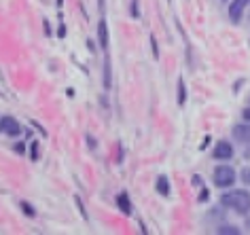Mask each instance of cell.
<instances>
[{"instance_id": "6da1fadb", "label": "cell", "mask_w": 250, "mask_h": 235, "mask_svg": "<svg viewBox=\"0 0 250 235\" xmlns=\"http://www.w3.org/2000/svg\"><path fill=\"white\" fill-rule=\"evenodd\" d=\"M221 203L225 208L233 210L235 214H248L250 212V193L248 191H229L221 197Z\"/></svg>"}, {"instance_id": "7a4b0ae2", "label": "cell", "mask_w": 250, "mask_h": 235, "mask_svg": "<svg viewBox=\"0 0 250 235\" xmlns=\"http://www.w3.org/2000/svg\"><path fill=\"white\" fill-rule=\"evenodd\" d=\"M212 180L218 189H227V187H233L235 182V170L231 165H216L214 174H212Z\"/></svg>"}, {"instance_id": "3957f363", "label": "cell", "mask_w": 250, "mask_h": 235, "mask_svg": "<svg viewBox=\"0 0 250 235\" xmlns=\"http://www.w3.org/2000/svg\"><path fill=\"white\" fill-rule=\"evenodd\" d=\"M0 134H7V136H20L21 134V125L15 117H2L0 119Z\"/></svg>"}, {"instance_id": "277c9868", "label": "cell", "mask_w": 250, "mask_h": 235, "mask_svg": "<svg viewBox=\"0 0 250 235\" xmlns=\"http://www.w3.org/2000/svg\"><path fill=\"white\" fill-rule=\"evenodd\" d=\"M250 4V0H233V2L229 4V17L233 23H240L242 21V15L244 11H246V7Z\"/></svg>"}, {"instance_id": "5b68a950", "label": "cell", "mask_w": 250, "mask_h": 235, "mask_svg": "<svg viewBox=\"0 0 250 235\" xmlns=\"http://www.w3.org/2000/svg\"><path fill=\"white\" fill-rule=\"evenodd\" d=\"M231 157H233V146H231V142H227V140L216 142V146H214V159L227 161V159H231Z\"/></svg>"}, {"instance_id": "8992f818", "label": "cell", "mask_w": 250, "mask_h": 235, "mask_svg": "<svg viewBox=\"0 0 250 235\" xmlns=\"http://www.w3.org/2000/svg\"><path fill=\"white\" fill-rule=\"evenodd\" d=\"M233 138L240 142H250V121L240 123V125L233 127Z\"/></svg>"}, {"instance_id": "52a82bcc", "label": "cell", "mask_w": 250, "mask_h": 235, "mask_svg": "<svg viewBox=\"0 0 250 235\" xmlns=\"http://www.w3.org/2000/svg\"><path fill=\"white\" fill-rule=\"evenodd\" d=\"M98 40H100V45H102V49L106 51V49H108V23H106V20L98 21Z\"/></svg>"}, {"instance_id": "ba28073f", "label": "cell", "mask_w": 250, "mask_h": 235, "mask_svg": "<svg viewBox=\"0 0 250 235\" xmlns=\"http://www.w3.org/2000/svg\"><path fill=\"white\" fill-rule=\"evenodd\" d=\"M117 206L121 208L123 214H132V201H129L127 193H119L117 195Z\"/></svg>"}, {"instance_id": "9c48e42d", "label": "cell", "mask_w": 250, "mask_h": 235, "mask_svg": "<svg viewBox=\"0 0 250 235\" xmlns=\"http://www.w3.org/2000/svg\"><path fill=\"white\" fill-rule=\"evenodd\" d=\"M155 189H157V193L159 195H170V180H167L166 176H159L157 178V184H155Z\"/></svg>"}, {"instance_id": "30bf717a", "label": "cell", "mask_w": 250, "mask_h": 235, "mask_svg": "<svg viewBox=\"0 0 250 235\" xmlns=\"http://www.w3.org/2000/svg\"><path fill=\"white\" fill-rule=\"evenodd\" d=\"M185 104H187V85L183 78H178V106L183 108Z\"/></svg>"}, {"instance_id": "8fae6325", "label": "cell", "mask_w": 250, "mask_h": 235, "mask_svg": "<svg viewBox=\"0 0 250 235\" xmlns=\"http://www.w3.org/2000/svg\"><path fill=\"white\" fill-rule=\"evenodd\" d=\"M216 233L218 235H237L240 229L233 227V225H221V227H216Z\"/></svg>"}, {"instance_id": "7c38bea8", "label": "cell", "mask_w": 250, "mask_h": 235, "mask_svg": "<svg viewBox=\"0 0 250 235\" xmlns=\"http://www.w3.org/2000/svg\"><path fill=\"white\" fill-rule=\"evenodd\" d=\"M104 87L110 89V58H104Z\"/></svg>"}, {"instance_id": "4fadbf2b", "label": "cell", "mask_w": 250, "mask_h": 235, "mask_svg": "<svg viewBox=\"0 0 250 235\" xmlns=\"http://www.w3.org/2000/svg\"><path fill=\"white\" fill-rule=\"evenodd\" d=\"M30 159L32 161H39V140H30Z\"/></svg>"}, {"instance_id": "5bb4252c", "label": "cell", "mask_w": 250, "mask_h": 235, "mask_svg": "<svg viewBox=\"0 0 250 235\" xmlns=\"http://www.w3.org/2000/svg\"><path fill=\"white\" fill-rule=\"evenodd\" d=\"M20 206H21V210H23V214L30 216V218H34V216H36V210L32 208V203H28V201H20Z\"/></svg>"}, {"instance_id": "9a60e30c", "label": "cell", "mask_w": 250, "mask_h": 235, "mask_svg": "<svg viewBox=\"0 0 250 235\" xmlns=\"http://www.w3.org/2000/svg\"><path fill=\"white\" fill-rule=\"evenodd\" d=\"M74 203H77V210H79V214L83 216V220L87 222V220H89V214H87V210H85V206H83V201H81V197H74Z\"/></svg>"}, {"instance_id": "2e32d148", "label": "cell", "mask_w": 250, "mask_h": 235, "mask_svg": "<svg viewBox=\"0 0 250 235\" xmlns=\"http://www.w3.org/2000/svg\"><path fill=\"white\" fill-rule=\"evenodd\" d=\"M148 40H151V47H153V58L159 59V47H157V40H155V36L151 34V36H148Z\"/></svg>"}, {"instance_id": "e0dca14e", "label": "cell", "mask_w": 250, "mask_h": 235, "mask_svg": "<svg viewBox=\"0 0 250 235\" xmlns=\"http://www.w3.org/2000/svg\"><path fill=\"white\" fill-rule=\"evenodd\" d=\"M242 180L246 182V184H250V168H246V170L242 172Z\"/></svg>"}, {"instance_id": "ac0fdd59", "label": "cell", "mask_w": 250, "mask_h": 235, "mask_svg": "<svg viewBox=\"0 0 250 235\" xmlns=\"http://www.w3.org/2000/svg\"><path fill=\"white\" fill-rule=\"evenodd\" d=\"M30 123H32V125H34V127H36V129H39V132H41V134H42V136H47V132H45V129H42V127H41V125H39V121H30Z\"/></svg>"}, {"instance_id": "d6986e66", "label": "cell", "mask_w": 250, "mask_h": 235, "mask_svg": "<svg viewBox=\"0 0 250 235\" xmlns=\"http://www.w3.org/2000/svg\"><path fill=\"white\" fill-rule=\"evenodd\" d=\"M242 117H244V121H250V106H248V108H244Z\"/></svg>"}, {"instance_id": "ffe728a7", "label": "cell", "mask_w": 250, "mask_h": 235, "mask_svg": "<svg viewBox=\"0 0 250 235\" xmlns=\"http://www.w3.org/2000/svg\"><path fill=\"white\" fill-rule=\"evenodd\" d=\"M64 34H66V28H64V26H60V30H58V36H60V39H64Z\"/></svg>"}, {"instance_id": "44dd1931", "label": "cell", "mask_w": 250, "mask_h": 235, "mask_svg": "<svg viewBox=\"0 0 250 235\" xmlns=\"http://www.w3.org/2000/svg\"><path fill=\"white\" fill-rule=\"evenodd\" d=\"M15 151L17 153H23V144H15Z\"/></svg>"}]
</instances>
